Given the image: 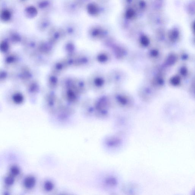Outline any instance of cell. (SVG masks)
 Instances as JSON below:
<instances>
[{
	"instance_id": "1",
	"label": "cell",
	"mask_w": 195,
	"mask_h": 195,
	"mask_svg": "<svg viewBox=\"0 0 195 195\" xmlns=\"http://www.w3.org/2000/svg\"><path fill=\"white\" fill-rule=\"evenodd\" d=\"M38 13L36 7L30 6L26 7L25 11V14L27 18H33L36 17Z\"/></svg>"
},
{
	"instance_id": "2",
	"label": "cell",
	"mask_w": 195,
	"mask_h": 195,
	"mask_svg": "<svg viewBox=\"0 0 195 195\" xmlns=\"http://www.w3.org/2000/svg\"><path fill=\"white\" fill-rule=\"evenodd\" d=\"M36 184V180L34 177H29L25 179L24 184L25 187L28 189L33 188Z\"/></svg>"
},
{
	"instance_id": "3",
	"label": "cell",
	"mask_w": 195,
	"mask_h": 195,
	"mask_svg": "<svg viewBox=\"0 0 195 195\" xmlns=\"http://www.w3.org/2000/svg\"><path fill=\"white\" fill-rule=\"evenodd\" d=\"M11 18H12V13L8 10H4L1 12V20L3 22H8L10 21Z\"/></svg>"
},
{
	"instance_id": "4",
	"label": "cell",
	"mask_w": 195,
	"mask_h": 195,
	"mask_svg": "<svg viewBox=\"0 0 195 195\" xmlns=\"http://www.w3.org/2000/svg\"><path fill=\"white\" fill-rule=\"evenodd\" d=\"M44 188L46 191H51L54 188V185L51 182H46L45 183Z\"/></svg>"
},
{
	"instance_id": "5",
	"label": "cell",
	"mask_w": 195,
	"mask_h": 195,
	"mask_svg": "<svg viewBox=\"0 0 195 195\" xmlns=\"http://www.w3.org/2000/svg\"><path fill=\"white\" fill-rule=\"evenodd\" d=\"M11 173L13 175L16 176L19 174L20 172L19 169L16 166H13L11 168Z\"/></svg>"
},
{
	"instance_id": "6",
	"label": "cell",
	"mask_w": 195,
	"mask_h": 195,
	"mask_svg": "<svg viewBox=\"0 0 195 195\" xmlns=\"http://www.w3.org/2000/svg\"><path fill=\"white\" fill-rule=\"evenodd\" d=\"M14 182V179L12 177H7L5 180V183L8 185H11Z\"/></svg>"
},
{
	"instance_id": "7",
	"label": "cell",
	"mask_w": 195,
	"mask_h": 195,
	"mask_svg": "<svg viewBox=\"0 0 195 195\" xmlns=\"http://www.w3.org/2000/svg\"><path fill=\"white\" fill-rule=\"evenodd\" d=\"M49 5V4L47 1H43V2H40L39 4V7L40 8H46Z\"/></svg>"
},
{
	"instance_id": "8",
	"label": "cell",
	"mask_w": 195,
	"mask_h": 195,
	"mask_svg": "<svg viewBox=\"0 0 195 195\" xmlns=\"http://www.w3.org/2000/svg\"><path fill=\"white\" fill-rule=\"evenodd\" d=\"M21 1H25V0H21Z\"/></svg>"
}]
</instances>
